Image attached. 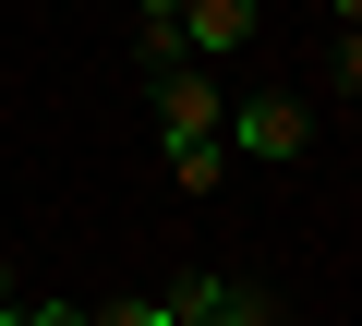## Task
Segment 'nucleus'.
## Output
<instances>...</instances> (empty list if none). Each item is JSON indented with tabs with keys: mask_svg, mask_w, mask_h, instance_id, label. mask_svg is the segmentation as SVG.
<instances>
[{
	"mask_svg": "<svg viewBox=\"0 0 362 326\" xmlns=\"http://www.w3.org/2000/svg\"><path fill=\"white\" fill-rule=\"evenodd\" d=\"M218 145H242L254 170H290L314 145V121H302V97H242V109H218Z\"/></svg>",
	"mask_w": 362,
	"mask_h": 326,
	"instance_id": "f257e3e1",
	"label": "nucleus"
},
{
	"mask_svg": "<svg viewBox=\"0 0 362 326\" xmlns=\"http://www.w3.org/2000/svg\"><path fill=\"white\" fill-rule=\"evenodd\" d=\"M194 326H266V290H230L218 314H194Z\"/></svg>",
	"mask_w": 362,
	"mask_h": 326,
	"instance_id": "0eeeda50",
	"label": "nucleus"
},
{
	"mask_svg": "<svg viewBox=\"0 0 362 326\" xmlns=\"http://www.w3.org/2000/svg\"><path fill=\"white\" fill-rule=\"evenodd\" d=\"M218 109H230V97H218V73H206V61L157 73V133H218Z\"/></svg>",
	"mask_w": 362,
	"mask_h": 326,
	"instance_id": "7ed1b4c3",
	"label": "nucleus"
},
{
	"mask_svg": "<svg viewBox=\"0 0 362 326\" xmlns=\"http://www.w3.org/2000/svg\"><path fill=\"white\" fill-rule=\"evenodd\" d=\"M169 182H181V194H218V182H230V145H218V133H169Z\"/></svg>",
	"mask_w": 362,
	"mask_h": 326,
	"instance_id": "20e7f679",
	"label": "nucleus"
},
{
	"mask_svg": "<svg viewBox=\"0 0 362 326\" xmlns=\"http://www.w3.org/2000/svg\"><path fill=\"white\" fill-rule=\"evenodd\" d=\"M0 302H13V254H0Z\"/></svg>",
	"mask_w": 362,
	"mask_h": 326,
	"instance_id": "1a4fd4ad",
	"label": "nucleus"
},
{
	"mask_svg": "<svg viewBox=\"0 0 362 326\" xmlns=\"http://www.w3.org/2000/svg\"><path fill=\"white\" fill-rule=\"evenodd\" d=\"M169 13H181V0H133V25H169Z\"/></svg>",
	"mask_w": 362,
	"mask_h": 326,
	"instance_id": "6e6552de",
	"label": "nucleus"
},
{
	"mask_svg": "<svg viewBox=\"0 0 362 326\" xmlns=\"http://www.w3.org/2000/svg\"><path fill=\"white\" fill-rule=\"evenodd\" d=\"M169 37H181V61H230V49L254 37V0H181Z\"/></svg>",
	"mask_w": 362,
	"mask_h": 326,
	"instance_id": "f03ea898",
	"label": "nucleus"
},
{
	"mask_svg": "<svg viewBox=\"0 0 362 326\" xmlns=\"http://www.w3.org/2000/svg\"><path fill=\"white\" fill-rule=\"evenodd\" d=\"M0 326H85V302H0Z\"/></svg>",
	"mask_w": 362,
	"mask_h": 326,
	"instance_id": "423d86ee",
	"label": "nucleus"
},
{
	"mask_svg": "<svg viewBox=\"0 0 362 326\" xmlns=\"http://www.w3.org/2000/svg\"><path fill=\"white\" fill-rule=\"evenodd\" d=\"M85 326H181V314H169V290H133V302H97Z\"/></svg>",
	"mask_w": 362,
	"mask_h": 326,
	"instance_id": "39448f33",
	"label": "nucleus"
}]
</instances>
